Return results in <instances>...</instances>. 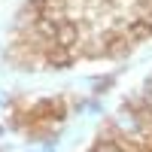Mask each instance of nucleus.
<instances>
[{
	"label": "nucleus",
	"instance_id": "nucleus-1",
	"mask_svg": "<svg viewBox=\"0 0 152 152\" xmlns=\"http://www.w3.org/2000/svg\"><path fill=\"white\" fill-rule=\"evenodd\" d=\"M76 43H79V28H76V24H61V28H58V37H55V46L73 49Z\"/></svg>",
	"mask_w": 152,
	"mask_h": 152
}]
</instances>
